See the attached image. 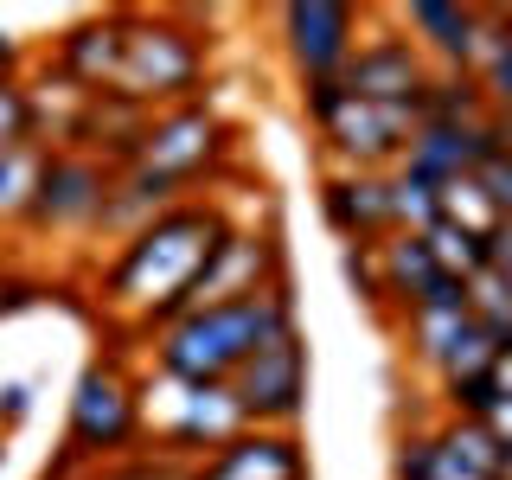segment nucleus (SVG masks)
<instances>
[{
	"label": "nucleus",
	"instance_id": "obj_1",
	"mask_svg": "<svg viewBox=\"0 0 512 480\" xmlns=\"http://www.w3.org/2000/svg\"><path fill=\"white\" fill-rule=\"evenodd\" d=\"M231 199L224 192H199V199L167 205L154 224H141L128 244L109 250L103 276H96V301H103L109 320H122L128 333H160L173 327L186 308V288L199 282V269L218 256V244L237 231Z\"/></svg>",
	"mask_w": 512,
	"mask_h": 480
},
{
	"label": "nucleus",
	"instance_id": "obj_2",
	"mask_svg": "<svg viewBox=\"0 0 512 480\" xmlns=\"http://www.w3.org/2000/svg\"><path fill=\"white\" fill-rule=\"evenodd\" d=\"M295 282H276V288H256V295H237V301H218V308H192L180 314L173 327L148 333L154 346V378H173V384H231V372L263 352L269 340L295 333Z\"/></svg>",
	"mask_w": 512,
	"mask_h": 480
},
{
	"label": "nucleus",
	"instance_id": "obj_3",
	"mask_svg": "<svg viewBox=\"0 0 512 480\" xmlns=\"http://www.w3.org/2000/svg\"><path fill=\"white\" fill-rule=\"evenodd\" d=\"M212 71V39L192 7H122V77L116 96L141 109H173L205 96Z\"/></svg>",
	"mask_w": 512,
	"mask_h": 480
},
{
	"label": "nucleus",
	"instance_id": "obj_4",
	"mask_svg": "<svg viewBox=\"0 0 512 480\" xmlns=\"http://www.w3.org/2000/svg\"><path fill=\"white\" fill-rule=\"evenodd\" d=\"M301 109L320 135V173H397L423 122V103H359L340 77L301 84Z\"/></svg>",
	"mask_w": 512,
	"mask_h": 480
},
{
	"label": "nucleus",
	"instance_id": "obj_5",
	"mask_svg": "<svg viewBox=\"0 0 512 480\" xmlns=\"http://www.w3.org/2000/svg\"><path fill=\"white\" fill-rule=\"evenodd\" d=\"M231 160H237V128L224 122V109L212 103V96H192V103H173V109H160V116H154L141 167L167 173L186 199H199V192H218L224 186Z\"/></svg>",
	"mask_w": 512,
	"mask_h": 480
},
{
	"label": "nucleus",
	"instance_id": "obj_6",
	"mask_svg": "<svg viewBox=\"0 0 512 480\" xmlns=\"http://www.w3.org/2000/svg\"><path fill=\"white\" fill-rule=\"evenodd\" d=\"M148 410H141V378L122 359L84 365V378L71 384V416H64V455L71 461H116L141 442Z\"/></svg>",
	"mask_w": 512,
	"mask_h": 480
},
{
	"label": "nucleus",
	"instance_id": "obj_7",
	"mask_svg": "<svg viewBox=\"0 0 512 480\" xmlns=\"http://www.w3.org/2000/svg\"><path fill=\"white\" fill-rule=\"evenodd\" d=\"M109 186L116 173L90 154H52L39 173V192H32V212L20 224L26 244H45V237H64V244H96V224H103Z\"/></svg>",
	"mask_w": 512,
	"mask_h": 480
},
{
	"label": "nucleus",
	"instance_id": "obj_8",
	"mask_svg": "<svg viewBox=\"0 0 512 480\" xmlns=\"http://www.w3.org/2000/svg\"><path fill=\"white\" fill-rule=\"evenodd\" d=\"M340 84L359 96V103H423L429 84H436V71H429V58L404 39V26L391 20V7H365V32H359V45H352Z\"/></svg>",
	"mask_w": 512,
	"mask_h": 480
},
{
	"label": "nucleus",
	"instance_id": "obj_9",
	"mask_svg": "<svg viewBox=\"0 0 512 480\" xmlns=\"http://www.w3.org/2000/svg\"><path fill=\"white\" fill-rule=\"evenodd\" d=\"M231 397L250 429H301V410H308V340H301V327L250 352L231 372Z\"/></svg>",
	"mask_w": 512,
	"mask_h": 480
},
{
	"label": "nucleus",
	"instance_id": "obj_10",
	"mask_svg": "<svg viewBox=\"0 0 512 480\" xmlns=\"http://www.w3.org/2000/svg\"><path fill=\"white\" fill-rule=\"evenodd\" d=\"M276 32H282V58L301 84H320V77H340L352 45L365 32V7L352 0H288L276 13Z\"/></svg>",
	"mask_w": 512,
	"mask_h": 480
},
{
	"label": "nucleus",
	"instance_id": "obj_11",
	"mask_svg": "<svg viewBox=\"0 0 512 480\" xmlns=\"http://www.w3.org/2000/svg\"><path fill=\"white\" fill-rule=\"evenodd\" d=\"M173 391V410L167 416H148L154 423V455L180 461V468H199L212 448H224L231 436H244V410H237L231 384H173L160 378Z\"/></svg>",
	"mask_w": 512,
	"mask_h": 480
},
{
	"label": "nucleus",
	"instance_id": "obj_12",
	"mask_svg": "<svg viewBox=\"0 0 512 480\" xmlns=\"http://www.w3.org/2000/svg\"><path fill=\"white\" fill-rule=\"evenodd\" d=\"M276 282H295L288 276V244L276 224H237L231 237L218 244V256L199 269V282L186 288V308H218V301H237V295H256V288H276Z\"/></svg>",
	"mask_w": 512,
	"mask_h": 480
},
{
	"label": "nucleus",
	"instance_id": "obj_13",
	"mask_svg": "<svg viewBox=\"0 0 512 480\" xmlns=\"http://www.w3.org/2000/svg\"><path fill=\"white\" fill-rule=\"evenodd\" d=\"M320 218L346 250H372L391 224V173H320Z\"/></svg>",
	"mask_w": 512,
	"mask_h": 480
},
{
	"label": "nucleus",
	"instance_id": "obj_14",
	"mask_svg": "<svg viewBox=\"0 0 512 480\" xmlns=\"http://www.w3.org/2000/svg\"><path fill=\"white\" fill-rule=\"evenodd\" d=\"M186 480H308V442L301 429H244L186 468Z\"/></svg>",
	"mask_w": 512,
	"mask_h": 480
},
{
	"label": "nucleus",
	"instance_id": "obj_15",
	"mask_svg": "<svg viewBox=\"0 0 512 480\" xmlns=\"http://www.w3.org/2000/svg\"><path fill=\"white\" fill-rule=\"evenodd\" d=\"M148 128H154V109L128 103V96H116V90H103V96L84 103V116H77L71 148H64V154H90V160H103L109 173H122V167H135V160L148 154Z\"/></svg>",
	"mask_w": 512,
	"mask_h": 480
},
{
	"label": "nucleus",
	"instance_id": "obj_16",
	"mask_svg": "<svg viewBox=\"0 0 512 480\" xmlns=\"http://www.w3.org/2000/svg\"><path fill=\"white\" fill-rule=\"evenodd\" d=\"M52 64L71 77L77 90H90V96L116 90V77H122V7L71 20L52 39Z\"/></svg>",
	"mask_w": 512,
	"mask_h": 480
},
{
	"label": "nucleus",
	"instance_id": "obj_17",
	"mask_svg": "<svg viewBox=\"0 0 512 480\" xmlns=\"http://www.w3.org/2000/svg\"><path fill=\"white\" fill-rule=\"evenodd\" d=\"M84 103H90V90H77L52 58L26 64V122H32V141H39L45 154L71 148V128L84 116Z\"/></svg>",
	"mask_w": 512,
	"mask_h": 480
},
{
	"label": "nucleus",
	"instance_id": "obj_18",
	"mask_svg": "<svg viewBox=\"0 0 512 480\" xmlns=\"http://www.w3.org/2000/svg\"><path fill=\"white\" fill-rule=\"evenodd\" d=\"M391 20L404 26V39L429 58V71H461L474 7H461V0H410V7H391Z\"/></svg>",
	"mask_w": 512,
	"mask_h": 480
},
{
	"label": "nucleus",
	"instance_id": "obj_19",
	"mask_svg": "<svg viewBox=\"0 0 512 480\" xmlns=\"http://www.w3.org/2000/svg\"><path fill=\"white\" fill-rule=\"evenodd\" d=\"M391 327H397V340H404V352L423 365V372H442L448 346L468 333V301H429V308L397 314Z\"/></svg>",
	"mask_w": 512,
	"mask_h": 480
},
{
	"label": "nucleus",
	"instance_id": "obj_20",
	"mask_svg": "<svg viewBox=\"0 0 512 480\" xmlns=\"http://www.w3.org/2000/svg\"><path fill=\"white\" fill-rule=\"evenodd\" d=\"M436 448L448 455V468H455L461 480H500V461L506 448L493 442L487 423H474V416H436Z\"/></svg>",
	"mask_w": 512,
	"mask_h": 480
},
{
	"label": "nucleus",
	"instance_id": "obj_21",
	"mask_svg": "<svg viewBox=\"0 0 512 480\" xmlns=\"http://www.w3.org/2000/svg\"><path fill=\"white\" fill-rule=\"evenodd\" d=\"M45 154L39 141H20V148L0 154V237H20V224L32 212V192H39V173H45Z\"/></svg>",
	"mask_w": 512,
	"mask_h": 480
},
{
	"label": "nucleus",
	"instance_id": "obj_22",
	"mask_svg": "<svg viewBox=\"0 0 512 480\" xmlns=\"http://www.w3.org/2000/svg\"><path fill=\"white\" fill-rule=\"evenodd\" d=\"M461 301H468V320L480 333H487L500 352H512V288H506V276L500 269H474L468 282H461Z\"/></svg>",
	"mask_w": 512,
	"mask_h": 480
},
{
	"label": "nucleus",
	"instance_id": "obj_23",
	"mask_svg": "<svg viewBox=\"0 0 512 480\" xmlns=\"http://www.w3.org/2000/svg\"><path fill=\"white\" fill-rule=\"evenodd\" d=\"M487 90H480V77L468 71H436V84L423 96V122H448V128H474L487 122Z\"/></svg>",
	"mask_w": 512,
	"mask_h": 480
},
{
	"label": "nucleus",
	"instance_id": "obj_24",
	"mask_svg": "<svg viewBox=\"0 0 512 480\" xmlns=\"http://www.w3.org/2000/svg\"><path fill=\"white\" fill-rule=\"evenodd\" d=\"M436 218L455 224V231H468V237H493V231H500V212H493V199L480 192L474 173H461V180L436 186Z\"/></svg>",
	"mask_w": 512,
	"mask_h": 480
},
{
	"label": "nucleus",
	"instance_id": "obj_25",
	"mask_svg": "<svg viewBox=\"0 0 512 480\" xmlns=\"http://www.w3.org/2000/svg\"><path fill=\"white\" fill-rule=\"evenodd\" d=\"M423 244H429V256H436V269L448 282H468L474 269H487V237H468V231H455V224H429L423 231Z\"/></svg>",
	"mask_w": 512,
	"mask_h": 480
},
{
	"label": "nucleus",
	"instance_id": "obj_26",
	"mask_svg": "<svg viewBox=\"0 0 512 480\" xmlns=\"http://www.w3.org/2000/svg\"><path fill=\"white\" fill-rule=\"evenodd\" d=\"M391 480H461L436 448V429H404L391 448Z\"/></svg>",
	"mask_w": 512,
	"mask_h": 480
},
{
	"label": "nucleus",
	"instance_id": "obj_27",
	"mask_svg": "<svg viewBox=\"0 0 512 480\" xmlns=\"http://www.w3.org/2000/svg\"><path fill=\"white\" fill-rule=\"evenodd\" d=\"M512 45V13L506 7H474V26H468V52H461V71L480 77L493 58Z\"/></svg>",
	"mask_w": 512,
	"mask_h": 480
},
{
	"label": "nucleus",
	"instance_id": "obj_28",
	"mask_svg": "<svg viewBox=\"0 0 512 480\" xmlns=\"http://www.w3.org/2000/svg\"><path fill=\"white\" fill-rule=\"evenodd\" d=\"M77 480H186V468L148 448V455H116V461H96V468H84Z\"/></svg>",
	"mask_w": 512,
	"mask_h": 480
},
{
	"label": "nucleus",
	"instance_id": "obj_29",
	"mask_svg": "<svg viewBox=\"0 0 512 480\" xmlns=\"http://www.w3.org/2000/svg\"><path fill=\"white\" fill-rule=\"evenodd\" d=\"M391 224L404 237H423L429 224H436V192L410 186V180H397V173H391Z\"/></svg>",
	"mask_w": 512,
	"mask_h": 480
},
{
	"label": "nucleus",
	"instance_id": "obj_30",
	"mask_svg": "<svg viewBox=\"0 0 512 480\" xmlns=\"http://www.w3.org/2000/svg\"><path fill=\"white\" fill-rule=\"evenodd\" d=\"M32 141V122H26V77H7L0 71V154Z\"/></svg>",
	"mask_w": 512,
	"mask_h": 480
},
{
	"label": "nucleus",
	"instance_id": "obj_31",
	"mask_svg": "<svg viewBox=\"0 0 512 480\" xmlns=\"http://www.w3.org/2000/svg\"><path fill=\"white\" fill-rule=\"evenodd\" d=\"M378 250V244H372ZM372 250H346L340 263H346V282H352V295L365 301V308H372L378 320H384V295H378V263H372Z\"/></svg>",
	"mask_w": 512,
	"mask_h": 480
},
{
	"label": "nucleus",
	"instance_id": "obj_32",
	"mask_svg": "<svg viewBox=\"0 0 512 480\" xmlns=\"http://www.w3.org/2000/svg\"><path fill=\"white\" fill-rule=\"evenodd\" d=\"M474 180H480V192L493 199V212H500V218H512V154H493V160H480V167H474Z\"/></svg>",
	"mask_w": 512,
	"mask_h": 480
},
{
	"label": "nucleus",
	"instance_id": "obj_33",
	"mask_svg": "<svg viewBox=\"0 0 512 480\" xmlns=\"http://www.w3.org/2000/svg\"><path fill=\"white\" fill-rule=\"evenodd\" d=\"M32 416V384H7L0 391V429H20Z\"/></svg>",
	"mask_w": 512,
	"mask_h": 480
},
{
	"label": "nucleus",
	"instance_id": "obj_34",
	"mask_svg": "<svg viewBox=\"0 0 512 480\" xmlns=\"http://www.w3.org/2000/svg\"><path fill=\"white\" fill-rule=\"evenodd\" d=\"M26 45L20 39H13V32H0V71H7V77H26Z\"/></svg>",
	"mask_w": 512,
	"mask_h": 480
},
{
	"label": "nucleus",
	"instance_id": "obj_35",
	"mask_svg": "<svg viewBox=\"0 0 512 480\" xmlns=\"http://www.w3.org/2000/svg\"><path fill=\"white\" fill-rule=\"evenodd\" d=\"M487 429H493V442L512 448V397H500V404L487 410Z\"/></svg>",
	"mask_w": 512,
	"mask_h": 480
},
{
	"label": "nucleus",
	"instance_id": "obj_36",
	"mask_svg": "<svg viewBox=\"0 0 512 480\" xmlns=\"http://www.w3.org/2000/svg\"><path fill=\"white\" fill-rule=\"evenodd\" d=\"M493 122H500V148L512 154V116H493Z\"/></svg>",
	"mask_w": 512,
	"mask_h": 480
},
{
	"label": "nucleus",
	"instance_id": "obj_37",
	"mask_svg": "<svg viewBox=\"0 0 512 480\" xmlns=\"http://www.w3.org/2000/svg\"><path fill=\"white\" fill-rule=\"evenodd\" d=\"M500 480H512V448H506V461H500Z\"/></svg>",
	"mask_w": 512,
	"mask_h": 480
},
{
	"label": "nucleus",
	"instance_id": "obj_38",
	"mask_svg": "<svg viewBox=\"0 0 512 480\" xmlns=\"http://www.w3.org/2000/svg\"><path fill=\"white\" fill-rule=\"evenodd\" d=\"M506 13H512V7H506Z\"/></svg>",
	"mask_w": 512,
	"mask_h": 480
}]
</instances>
